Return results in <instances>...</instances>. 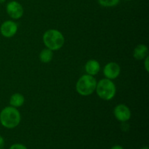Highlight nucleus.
<instances>
[{
    "label": "nucleus",
    "instance_id": "nucleus-8",
    "mask_svg": "<svg viewBox=\"0 0 149 149\" xmlns=\"http://www.w3.org/2000/svg\"><path fill=\"white\" fill-rule=\"evenodd\" d=\"M121 73L120 65L115 62H110L106 64L103 68V74L109 79H115Z\"/></svg>",
    "mask_w": 149,
    "mask_h": 149
},
{
    "label": "nucleus",
    "instance_id": "nucleus-10",
    "mask_svg": "<svg viewBox=\"0 0 149 149\" xmlns=\"http://www.w3.org/2000/svg\"><path fill=\"white\" fill-rule=\"evenodd\" d=\"M148 55V48L146 45H138L133 50V57L138 61L144 60Z\"/></svg>",
    "mask_w": 149,
    "mask_h": 149
},
{
    "label": "nucleus",
    "instance_id": "nucleus-2",
    "mask_svg": "<svg viewBox=\"0 0 149 149\" xmlns=\"http://www.w3.org/2000/svg\"><path fill=\"white\" fill-rule=\"evenodd\" d=\"M42 39L46 47L52 51L59 50L65 43V38L63 33L56 29H49L45 31Z\"/></svg>",
    "mask_w": 149,
    "mask_h": 149
},
{
    "label": "nucleus",
    "instance_id": "nucleus-14",
    "mask_svg": "<svg viewBox=\"0 0 149 149\" xmlns=\"http://www.w3.org/2000/svg\"><path fill=\"white\" fill-rule=\"evenodd\" d=\"M9 149H28L25 145L21 143H15L12 145Z\"/></svg>",
    "mask_w": 149,
    "mask_h": 149
},
{
    "label": "nucleus",
    "instance_id": "nucleus-19",
    "mask_svg": "<svg viewBox=\"0 0 149 149\" xmlns=\"http://www.w3.org/2000/svg\"><path fill=\"white\" fill-rule=\"evenodd\" d=\"M141 149H149L148 146H144L143 147V148H141Z\"/></svg>",
    "mask_w": 149,
    "mask_h": 149
},
{
    "label": "nucleus",
    "instance_id": "nucleus-9",
    "mask_svg": "<svg viewBox=\"0 0 149 149\" xmlns=\"http://www.w3.org/2000/svg\"><path fill=\"white\" fill-rule=\"evenodd\" d=\"M84 70H85L87 74L91 76H95L99 73L100 70V65L99 62L96 60H89L84 65Z\"/></svg>",
    "mask_w": 149,
    "mask_h": 149
},
{
    "label": "nucleus",
    "instance_id": "nucleus-17",
    "mask_svg": "<svg viewBox=\"0 0 149 149\" xmlns=\"http://www.w3.org/2000/svg\"><path fill=\"white\" fill-rule=\"evenodd\" d=\"M111 149H124V148L119 145H116V146H112Z\"/></svg>",
    "mask_w": 149,
    "mask_h": 149
},
{
    "label": "nucleus",
    "instance_id": "nucleus-6",
    "mask_svg": "<svg viewBox=\"0 0 149 149\" xmlns=\"http://www.w3.org/2000/svg\"><path fill=\"white\" fill-rule=\"evenodd\" d=\"M113 114L120 122H127L130 119L132 113L128 106L125 104H119L113 109Z\"/></svg>",
    "mask_w": 149,
    "mask_h": 149
},
{
    "label": "nucleus",
    "instance_id": "nucleus-1",
    "mask_svg": "<svg viewBox=\"0 0 149 149\" xmlns=\"http://www.w3.org/2000/svg\"><path fill=\"white\" fill-rule=\"evenodd\" d=\"M20 120V111L13 106H7L0 112V123L7 129L15 128L19 125Z\"/></svg>",
    "mask_w": 149,
    "mask_h": 149
},
{
    "label": "nucleus",
    "instance_id": "nucleus-15",
    "mask_svg": "<svg viewBox=\"0 0 149 149\" xmlns=\"http://www.w3.org/2000/svg\"><path fill=\"white\" fill-rule=\"evenodd\" d=\"M144 67H145L147 72H149V56L148 55L145 58V59H144Z\"/></svg>",
    "mask_w": 149,
    "mask_h": 149
},
{
    "label": "nucleus",
    "instance_id": "nucleus-3",
    "mask_svg": "<svg viewBox=\"0 0 149 149\" xmlns=\"http://www.w3.org/2000/svg\"><path fill=\"white\" fill-rule=\"evenodd\" d=\"M95 92L100 98L104 100H111L115 97L116 87L112 80L109 79H102L97 82Z\"/></svg>",
    "mask_w": 149,
    "mask_h": 149
},
{
    "label": "nucleus",
    "instance_id": "nucleus-20",
    "mask_svg": "<svg viewBox=\"0 0 149 149\" xmlns=\"http://www.w3.org/2000/svg\"><path fill=\"white\" fill-rule=\"evenodd\" d=\"M125 1H130V0H125Z\"/></svg>",
    "mask_w": 149,
    "mask_h": 149
},
{
    "label": "nucleus",
    "instance_id": "nucleus-11",
    "mask_svg": "<svg viewBox=\"0 0 149 149\" xmlns=\"http://www.w3.org/2000/svg\"><path fill=\"white\" fill-rule=\"evenodd\" d=\"M25 97L20 93H15L10 97V105L13 107L18 108L24 104Z\"/></svg>",
    "mask_w": 149,
    "mask_h": 149
},
{
    "label": "nucleus",
    "instance_id": "nucleus-7",
    "mask_svg": "<svg viewBox=\"0 0 149 149\" xmlns=\"http://www.w3.org/2000/svg\"><path fill=\"white\" fill-rule=\"evenodd\" d=\"M17 24L13 20H6L0 26V33L4 37L11 38L16 34L17 31Z\"/></svg>",
    "mask_w": 149,
    "mask_h": 149
},
{
    "label": "nucleus",
    "instance_id": "nucleus-4",
    "mask_svg": "<svg viewBox=\"0 0 149 149\" xmlns=\"http://www.w3.org/2000/svg\"><path fill=\"white\" fill-rule=\"evenodd\" d=\"M97 81L93 76L84 74L81 76L76 84V90L79 95L88 96L95 91Z\"/></svg>",
    "mask_w": 149,
    "mask_h": 149
},
{
    "label": "nucleus",
    "instance_id": "nucleus-5",
    "mask_svg": "<svg viewBox=\"0 0 149 149\" xmlns=\"http://www.w3.org/2000/svg\"><path fill=\"white\" fill-rule=\"evenodd\" d=\"M7 15L13 19H20L23 15V7L20 3L17 1H11L6 6Z\"/></svg>",
    "mask_w": 149,
    "mask_h": 149
},
{
    "label": "nucleus",
    "instance_id": "nucleus-18",
    "mask_svg": "<svg viewBox=\"0 0 149 149\" xmlns=\"http://www.w3.org/2000/svg\"><path fill=\"white\" fill-rule=\"evenodd\" d=\"M6 1V0H0V3L1 4H3V3H4Z\"/></svg>",
    "mask_w": 149,
    "mask_h": 149
},
{
    "label": "nucleus",
    "instance_id": "nucleus-16",
    "mask_svg": "<svg viewBox=\"0 0 149 149\" xmlns=\"http://www.w3.org/2000/svg\"><path fill=\"white\" fill-rule=\"evenodd\" d=\"M4 146V140L2 136L0 135V149H3Z\"/></svg>",
    "mask_w": 149,
    "mask_h": 149
},
{
    "label": "nucleus",
    "instance_id": "nucleus-12",
    "mask_svg": "<svg viewBox=\"0 0 149 149\" xmlns=\"http://www.w3.org/2000/svg\"><path fill=\"white\" fill-rule=\"evenodd\" d=\"M52 58H53V52L47 47L42 49L39 54V59L41 62L44 63H48L51 62Z\"/></svg>",
    "mask_w": 149,
    "mask_h": 149
},
{
    "label": "nucleus",
    "instance_id": "nucleus-13",
    "mask_svg": "<svg viewBox=\"0 0 149 149\" xmlns=\"http://www.w3.org/2000/svg\"><path fill=\"white\" fill-rule=\"evenodd\" d=\"M99 4L104 7H116L120 0H97Z\"/></svg>",
    "mask_w": 149,
    "mask_h": 149
}]
</instances>
